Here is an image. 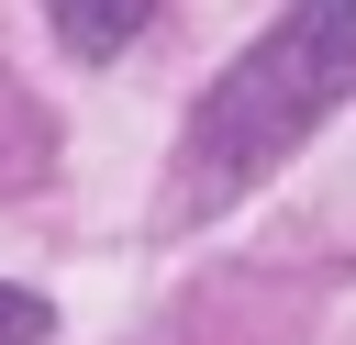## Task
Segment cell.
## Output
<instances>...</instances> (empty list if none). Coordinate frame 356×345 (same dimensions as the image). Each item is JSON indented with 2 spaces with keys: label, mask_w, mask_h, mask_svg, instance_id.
<instances>
[{
  "label": "cell",
  "mask_w": 356,
  "mask_h": 345,
  "mask_svg": "<svg viewBox=\"0 0 356 345\" xmlns=\"http://www.w3.org/2000/svg\"><path fill=\"white\" fill-rule=\"evenodd\" d=\"M345 89H356V0H289V11L211 78V100L189 111L178 200H189V211L245 200L278 156H300V145L334 122Z\"/></svg>",
  "instance_id": "cell-1"
},
{
  "label": "cell",
  "mask_w": 356,
  "mask_h": 345,
  "mask_svg": "<svg viewBox=\"0 0 356 345\" xmlns=\"http://www.w3.org/2000/svg\"><path fill=\"white\" fill-rule=\"evenodd\" d=\"M44 11H56V33H67L78 56H122V45L145 33L156 0H44Z\"/></svg>",
  "instance_id": "cell-2"
},
{
  "label": "cell",
  "mask_w": 356,
  "mask_h": 345,
  "mask_svg": "<svg viewBox=\"0 0 356 345\" xmlns=\"http://www.w3.org/2000/svg\"><path fill=\"white\" fill-rule=\"evenodd\" d=\"M44 323H56V312H44L33 289H0V345H44Z\"/></svg>",
  "instance_id": "cell-3"
}]
</instances>
